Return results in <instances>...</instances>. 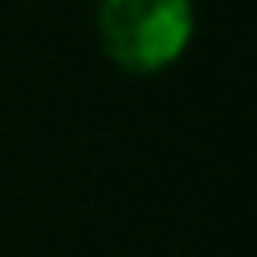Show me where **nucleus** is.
<instances>
[{
	"label": "nucleus",
	"instance_id": "1",
	"mask_svg": "<svg viewBox=\"0 0 257 257\" xmlns=\"http://www.w3.org/2000/svg\"><path fill=\"white\" fill-rule=\"evenodd\" d=\"M99 35L120 69L155 73L184 52L193 35V5L189 0H103Z\"/></svg>",
	"mask_w": 257,
	"mask_h": 257
}]
</instances>
